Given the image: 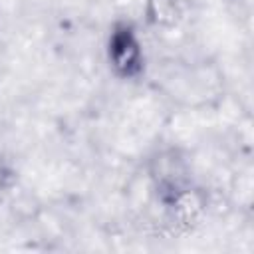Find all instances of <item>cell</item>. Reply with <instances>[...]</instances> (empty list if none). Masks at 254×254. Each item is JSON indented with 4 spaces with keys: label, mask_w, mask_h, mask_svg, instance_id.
Segmentation results:
<instances>
[{
    "label": "cell",
    "mask_w": 254,
    "mask_h": 254,
    "mask_svg": "<svg viewBox=\"0 0 254 254\" xmlns=\"http://www.w3.org/2000/svg\"><path fill=\"white\" fill-rule=\"evenodd\" d=\"M109 64L121 77H133L143 69V52L135 30L129 24H117L109 36Z\"/></svg>",
    "instance_id": "cell-1"
}]
</instances>
